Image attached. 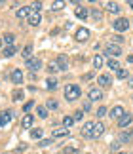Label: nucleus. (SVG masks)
Wrapping results in <instances>:
<instances>
[{"instance_id": "nucleus-17", "label": "nucleus", "mask_w": 133, "mask_h": 154, "mask_svg": "<svg viewBox=\"0 0 133 154\" xmlns=\"http://www.w3.org/2000/svg\"><path fill=\"white\" fill-rule=\"evenodd\" d=\"M74 15L78 17V19H88V17H89V10H86V8H82V6H78V8L74 10Z\"/></svg>"}, {"instance_id": "nucleus-7", "label": "nucleus", "mask_w": 133, "mask_h": 154, "mask_svg": "<svg viewBox=\"0 0 133 154\" xmlns=\"http://www.w3.org/2000/svg\"><path fill=\"white\" fill-rule=\"evenodd\" d=\"M105 51H107V55H110V59L122 55V48H120V46H116V44H108Z\"/></svg>"}, {"instance_id": "nucleus-42", "label": "nucleus", "mask_w": 133, "mask_h": 154, "mask_svg": "<svg viewBox=\"0 0 133 154\" xmlns=\"http://www.w3.org/2000/svg\"><path fill=\"white\" fill-rule=\"evenodd\" d=\"M84 112H88V110H91V101H84Z\"/></svg>"}, {"instance_id": "nucleus-34", "label": "nucleus", "mask_w": 133, "mask_h": 154, "mask_svg": "<svg viewBox=\"0 0 133 154\" xmlns=\"http://www.w3.org/2000/svg\"><path fill=\"white\" fill-rule=\"evenodd\" d=\"M14 40H15V36H14V34H6V36H4V42H6V46H14Z\"/></svg>"}, {"instance_id": "nucleus-35", "label": "nucleus", "mask_w": 133, "mask_h": 154, "mask_svg": "<svg viewBox=\"0 0 133 154\" xmlns=\"http://www.w3.org/2000/svg\"><path fill=\"white\" fill-rule=\"evenodd\" d=\"M128 70H125V69H120L118 70V72H116V78H120V80H124V78H128Z\"/></svg>"}, {"instance_id": "nucleus-51", "label": "nucleus", "mask_w": 133, "mask_h": 154, "mask_svg": "<svg viewBox=\"0 0 133 154\" xmlns=\"http://www.w3.org/2000/svg\"><path fill=\"white\" fill-rule=\"evenodd\" d=\"M116 154H128V152H116Z\"/></svg>"}, {"instance_id": "nucleus-21", "label": "nucleus", "mask_w": 133, "mask_h": 154, "mask_svg": "<svg viewBox=\"0 0 133 154\" xmlns=\"http://www.w3.org/2000/svg\"><path fill=\"white\" fill-rule=\"evenodd\" d=\"M23 95H25V91H23V90H14V93H11V101L19 103L21 99H23Z\"/></svg>"}, {"instance_id": "nucleus-3", "label": "nucleus", "mask_w": 133, "mask_h": 154, "mask_svg": "<svg viewBox=\"0 0 133 154\" xmlns=\"http://www.w3.org/2000/svg\"><path fill=\"white\" fill-rule=\"evenodd\" d=\"M25 65H27V69L31 70V72H36V70H40V69H42V61H40L38 57H31V59H27Z\"/></svg>"}, {"instance_id": "nucleus-49", "label": "nucleus", "mask_w": 133, "mask_h": 154, "mask_svg": "<svg viewBox=\"0 0 133 154\" xmlns=\"http://www.w3.org/2000/svg\"><path fill=\"white\" fill-rule=\"evenodd\" d=\"M128 4H129V8L133 10V0H129V2H128Z\"/></svg>"}, {"instance_id": "nucleus-25", "label": "nucleus", "mask_w": 133, "mask_h": 154, "mask_svg": "<svg viewBox=\"0 0 133 154\" xmlns=\"http://www.w3.org/2000/svg\"><path fill=\"white\" fill-rule=\"evenodd\" d=\"M105 8H107L108 11H112V14H118V11H120V6H118L116 2H107Z\"/></svg>"}, {"instance_id": "nucleus-37", "label": "nucleus", "mask_w": 133, "mask_h": 154, "mask_svg": "<svg viewBox=\"0 0 133 154\" xmlns=\"http://www.w3.org/2000/svg\"><path fill=\"white\" fill-rule=\"evenodd\" d=\"M105 114H108V109H107V106H99V109H97V116L103 118Z\"/></svg>"}, {"instance_id": "nucleus-24", "label": "nucleus", "mask_w": 133, "mask_h": 154, "mask_svg": "<svg viewBox=\"0 0 133 154\" xmlns=\"http://www.w3.org/2000/svg\"><path fill=\"white\" fill-rule=\"evenodd\" d=\"M46 88H48V90H55V88H57V78H53V76H50V78H48L46 80Z\"/></svg>"}, {"instance_id": "nucleus-9", "label": "nucleus", "mask_w": 133, "mask_h": 154, "mask_svg": "<svg viewBox=\"0 0 133 154\" xmlns=\"http://www.w3.org/2000/svg\"><path fill=\"white\" fill-rule=\"evenodd\" d=\"M103 133H105V124H103V122H95L93 131H91V139H99Z\"/></svg>"}, {"instance_id": "nucleus-16", "label": "nucleus", "mask_w": 133, "mask_h": 154, "mask_svg": "<svg viewBox=\"0 0 133 154\" xmlns=\"http://www.w3.org/2000/svg\"><path fill=\"white\" fill-rule=\"evenodd\" d=\"M70 131L66 128H61V129H53V133H51V139H61V137H69Z\"/></svg>"}, {"instance_id": "nucleus-2", "label": "nucleus", "mask_w": 133, "mask_h": 154, "mask_svg": "<svg viewBox=\"0 0 133 154\" xmlns=\"http://www.w3.org/2000/svg\"><path fill=\"white\" fill-rule=\"evenodd\" d=\"M112 29H114V31H118V32H125L129 29V21L125 19V17H118V19H114Z\"/></svg>"}, {"instance_id": "nucleus-31", "label": "nucleus", "mask_w": 133, "mask_h": 154, "mask_svg": "<svg viewBox=\"0 0 133 154\" xmlns=\"http://www.w3.org/2000/svg\"><path fill=\"white\" fill-rule=\"evenodd\" d=\"M42 133H44V131H42V128H34V129H31V137H32V139H40Z\"/></svg>"}, {"instance_id": "nucleus-14", "label": "nucleus", "mask_w": 133, "mask_h": 154, "mask_svg": "<svg viewBox=\"0 0 133 154\" xmlns=\"http://www.w3.org/2000/svg\"><path fill=\"white\" fill-rule=\"evenodd\" d=\"M131 122H133V116L129 114V112H125V114H124V116L118 120V126L122 128V129H125L128 126H131Z\"/></svg>"}, {"instance_id": "nucleus-43", "label": "nucleus", "mask_w": 133, "mask_h": 154, "mask_svg": "<svg viewBox=\"0 0 133 154\" xmlns=\"http://www.w3.org/2000/svg\"><path fill=\"white\" fill-rule=\"evenodd\" d=\"M118 149H120V141H114V143L110 145V150H114V152H116Z\"/></svg>"}, {"instance_id": "nucleus-27", "label": "nucleus", "mask_w": 133, "mask_h": 154, "mask_svg": "<svg viewBox=\"0 0 133 154\" xmlns=\"http://www.w3.org/2000/svg\"><path fill=\"white\" fill-rule=\"evenodd\" d=\"M21 55H23V57H27V59H31V55H32V44H27L25 48H23Z\"/></svg>"}, {"instance_id": "nucleus-22", "label": "nucleus", "mask_w": 133, "mask_h": 154, "mask_svg": "<svg viewBox=\"0 0 133 154\" xmlns=\"http://www.w3.org/2000/svg\"><path fill=\"white\" fill-rule=\"evenodd\" d=\"M29 14H31V8H19L17 10V19H25V17H29Z\"/></svg>"}, {"instance_id": "nucleus-38", "label": "nucleus", "mask_w": 133, "mask_h": 154, "mask_svg": "<svg viewBox=\"0 0 133 154\" xmlns=\"http://www.w3.org/2000/svg\"><path fill=\"white\" fill-rule=\"evenodd\" d=\"M72 118H74V122H80L82 118H84V110H76V112H74V116H72Z\"/></svg>"}, {"instance_id": "nucleus-41", "label": "nucleus", "mask_w": 133, "mask_h": 154, "mask_svg": "<svg viewBox=\"0 0 133 154\" xmlns=\"http://www.w3.org/2000/svg\"><path fill=\"white\" fill-rule=\"evenodd\" d=\"M31 10H32V11H40V10H42V2H32Z\"/></svg>"}, {"instance_id": "nucleus-19", "label": "nucleus", "mask_w": 133, "mask_h": 154, "mask_svg": "<svg viewBox=\"0 0 133 154\" xmlns=\"http://www.w3.org/2000/svg\"><path fill=\"white\" fill-rule=\"evenodd\" d=\"M55 63H57L59 70H66V69H69V59H66V55H59Z\"/></svg>"}, {"instance_id": "nucleus-18", "label": "nucleus", "mask_w": 133, "mask_h": 154, "mask_svg": "<svg viewBox=\"0 0 133 154\" xmlns=\"http://www.w3.org/2000/svg\"><path fill=\"white\" fill-rule=\"evenodd\" d=\"M97 82H99L101 88H108V86L112 84V78H110V74H101L99 78H97Z\"/></svg>"}, {"instance_id": "nucleus-30", "label": "nucleus", "mask_w": 133, "mask_h": 154, "mask_svg": "<svg viewBox=\"0 0 133 154\" xmlns=\"http://www.w3.org/2000/svg\"><path fill=\"white\" fill-rule=\"evenodd\" d=\"M89 15L93 17V21H101V17H103V14H101V10H97V8H93L91 11H89Z\"/></svg>"}, {"instance_id": "nucleus-15", "label": "nucleus", "mask_w": 133, "mask_h": 154, "mask_svg": "<svg viewBox=\"0 0 133 154\" xmlns=\"http://www.w3.org/2000/svg\"><path fill=\"white\" fill-rule=\"evenodd\" d=\"M32 124H34V116L32 114H25V116H23V120H21V128L23 129H31Z\"/></svg>"}, {"instance_id": "nucleus-47", "label": "nucleus", "mask_w": 133, "mask_h": 154, "mask_svg": "<svg viewBox=\"0 0 133 154\" xmlns=\"http://www.w3.org/2000/svg\"><path fill=\"white\" fill-rule=\"evenodd\" d=\"M128 86H129L131 90H133V76H131V78H128Z\"/></svg>"}, {"instance_id": "nucleus-48", "label": "nucleus", "mask_w": 133, "mask_h": 154, "mask_svg": "<svg viewBox=\"0 0 133 154\" xmlns=\"http://www.w3.org/2000/svg\"><path fill=\"white\" fill-rule=\"evenodd\" d=\"M128 63H133V55H128Z\"/></svg>"}, {"instance_id": "nucleus-45", "label": "nucleus", "mask_w": 133, "mask_h": 154, "mask_svg": "<svg viewBox=\"0 0 133 154\" xmlns=\"http://www.w3.org/2000/svg\"><path fill=\"white\" fill-rule=\"evenodd\" d=\"M25 149H27V145H19V146H17V149H15V152L19 154V152H23V150H25Z\"/></svg>"}, {"instance_id": "nucleus-12", "label": "nucleus", "mask_w": 133, "mask_h": 154, "mask_svg": "<svg viewBox=\"0 0 133 154\" xmlns=\"http://www.w3.org/2000/svg\"><path fill=\"white\" fill-rule=\"evenodd\" d=\"M124 114H125V110H124V106H122V105H116L110 112H108V116H110V118H116V120H120V118H122Z\"/></svg>"}, {"instance_id": "nucleus-26", "label": "nucleus", "mask_w": 133, "mask_h": 154, "mask_svg": "<svg viewBox=\"0 0 133 154\" xmlns=\"http://www.w3.org/2000/svg\"><path fill=\"white\" fill-rule=\"evenodd\" d=\"M46 109H48V110H57V109H59V103L55 101V99H48Z\"/></svg>"}, {"instance_id": "nucleus-10", "label": "nucleus", "mask_w": 133, "mask_h": 154, "mask_svg": "<svg viewBox=\"0 0 133 154\" xmlns=\"http://www.w3.org/2000/svg\"><path fill=\"white\" fill-rule=\"evenodd\" d=\"M11 118H14V114H11V110H2V112H0V128L8 126V124L11 122Z\"/></svg>"}, {"instance_id": "nucleus-50", "label": "nucleus", "mask_w": 133, "mask_h": 154, "mask_svg": "<svg viewBox=\"0 0 133 154\" xmlns=\"http://www.w3.org/2000/svg\"><path fill=\"white\" fill-rule=\"evenodd\" d=\"M2 44H4V40H2V38H0V48H2Z\"/></svg>"}, {"instance_id": "nucleus-4", "label": "nucleus", "mask_w": 133, "mask_h": 154, "mask_svg": "<svg viewBox=\"0 0 133 154\" xmlns=\"http://www.w3.org/2000/svg\"><path fill=\"white\" fill-rule=\"evenodd\" d=\"M10 80L14 82L15 86H19V84H23V80H25V74L21 72V69H15V70H11V74H10Z\"/></svg>"}, {"instance_id": "nucleus-39", "label": "nucleus", "mask_w": 133, "mask_h": 154, "mask_svg": "<svg viewBox=\"0 0 133 154\" xmlns=\"http://www.w3.org/2000/svg\"><path fill=\"white\" fill-rule=\"evenodd\" d=\"M51 143H53V139H51V137H50V139H42L40 143H38V146H48V145H51Z\"/></svg>"}, {"instance_id": "nucleus-36", "label": "nucleus", "mask_w": 133, "mask_h": 154, "mask_svg": "<svg viewBox=\"0 0 133 154\" xmlns=\"http://www.w3.org/2000/svg\"><path fill=\"white\" fill-rule=\"evenodd\" d=\"M57 70H59V67H57V63H50V65H48V72H50V74H55Z\"/></svg>"}, {"instance_id": "nucleus-13", "label": "nucleus", "mask_w": 133, "mask_h": 154, "mask_svg": "<svg viewBox=\"0 0 133 154\" xmlns=\"http://www.w3.org/2000/svg\"><path fill=\"white\" fill-rule=\"evenodd\" d=\"M131 139H133V129H122V133L118 135L120 143H129Z\"/></svg>"}, {"instance_id": "nucleus-6", "label": "nucleus", "mask_w": 133, "mask_h": 154, "mask_svg": "<svg viewBox=\"0 0 133 154\" xmlns=\"http://www.w3.org/2000/svg\"><path fill=\"white\" fill-rule=\"evenodd\" d=\"M74 38L78 40V42H86V40L89 38V29H86V27H80V29L76 31Z\"/></svg>"}, {"instance_id": "nucleus-40", "label": "nucleus", "mask_w": 133, "mask_h": 154, "mask_svg": "<svg viewBox=\"0 0 133 154\" xmlns=\"http://www.w3.org/2000/svg\"><path fill=\"white\" fill-rule=\"evenodd\" d=\"M32 106H34V101H27V103H25V106H23V110H25L27 114H29V110H31Z\"/></svg>"}, {"instance_id": "nucleus-11", "label": "nucleus", "mask_w": 133, "mask_h": 154, "mask_svg": "<svg viewBox=\"0 0 133 154\" xmlns=\"http://www.w3.org/2000/svg\"><path fill=\"white\" fill-rule=\"evenodd\" d=\"M93 126H95V122H86V124H84V126H82V137H86V139H91Z\"/></svg>"}, {"instance_id": "nucleus-1", "label": "nucleus", "mask_w": 133, "mask_h": 154, "mask_svg": "<svg viewBox=\"0 0 133 154\" xmlns=\"http://www.w3.org/2000/svg\"><path fill=\"white\" fill-rule=\"evenodd\" d=\"M80 95H82L80 86H76V84H66L65 86V99L66 101H76Z\"/></svg>"}, {"instance_id": "nucleus-20", "label": "nucleus", "mask_w": 133, "mask_h": 154, "mask_svg": "<svg viewBox=\"0 0 133 154\" xmlns=\"http://www.w3.org/2000/svg\"><path fill=\"white\" fill-rule=\"evenodd\" d=\"M17 53V46H6V48L2 50V55L4 57H14Z\"/></svg>"}, {"instance_id": "nucleus-52", "label": "nucleus", "mask_w": 133, "mask_h": 154, "mask_svg": "<svg viewBox=\"0 0 133 154\" xmlns=\"http://www.w3.org/2000/svg\"><path fill=\"white\" fill-rule=\"evenodd\" d=\"M86 154H91V152H86Z\"/></svg>"}, {"instance_id": "nucleus-28", "label": "nucleus", "mask_w": 133, "mask_h": 154, "mask_svg": "<svg viewBox=\"0 0 133 154\" xmlns=\"http://www.w3.org/2000/svg\"><path fill=\"white\" fill-rule=\"evenodd\" d=\"M65 6H66L65 0H55V2L51 4V10H53V11H57V10H63Z\"/></svg>"}, {"instance_id": "nucleus-8", "label": "nucleus", "mask_w": 133, "mask_h": 154, "mask_svg": "<svg viewBox=\"0 0 133 154\" xmlns=\"http://www.w3.org/2000/svg\"><path fill=\"white\" fill-rule=\"evenodd\" d=\"M101 99H103V91L99 88H91L88 91V101H101Z\"/></svg>"}, {"instance_id": "nucleus-29", "label": "nucleus", "mask_w": 133, "mask_h": 154, "mask_svg": "<svg viewBox=\"0 0 133 154\" xmlns=\"http://www.w3.org/2000/svg\"><path fill=\"white\" fill-rule=\"evenodd\" d=\"M91 65H93V69H95V70L101 69V67H103V57H101V55H95V57H93V61H91Z\"/></svg>"}, {"instance_id": "nucleus-46", "label": "nucleus", "mask_w": 133, "mask_h": 154, "mask_svg": "<svg viewBox=\"0 0 133 154\" xmlns=\"http://www.w3.org/2000/svg\"><path fill=\"white\" fill-rule=\"evenodd\" d=\"M93 78V72H88V74H84V80H91Z\"/></svg>"}, {"instance_id": "nucleus-5", "label": "nucleus", "mask_w": 133, "mask_h": 154, "mask_svg": "<svg viewBox=\"0 0 133 154\" xmlns=\"http://www.w3.org/2000/svg\"><path fill=\"white\" fill-rule=\"evenodd\" d=\"M27 21H29V25H31V27H38V25H40V21H42L40 11H32V10H31V14H29Z\"/></svg>"}, {"instance_id": "nucleus-32", "label": "nucleus", "mask_w": 133, "mask_h": 154, "mask_svg": "<svg viewBox=\"0 0 133 154\" xmlns=\"http://www.w3.org/2000/svg\"><path fill=\"white\" fill-rule=\"evenodd\" d=\"M36 114L40 118H48V109L46 106H36Z\"/></svg>"}, {"instance_id": "nucleus-23", "label": "nucleus", "mask_w": 133, "mask_h": 154, "mask_svg": "<svg viewBox=\"0 0 133 154\" xmlns=\"http://www.w3.org/2000/svg\"><path fill=\"white\" fill-rule=\"evenodd\" d=\"M107 67L110 69V70H114V72H118V70H120V63L116 61V59H108V61H107Z\"/></svg>"}, {"instance_id": "nucleus-33", "label": "nucleus", "mask_w": 133, "mask_h": 154, "mask_svg": "<svg viewBox=\"0 0 133 154\" xmlns=\"http://www.w3.org/2000/svg\"><path fill=\"white\" fill-rule=\"evenodd\" d=\"M72 124H74V118H72V116H65V118H63V126H65L66 129H69Z\"/></svg>"}, {"instance_id": "nucleus-44", "label": "nucleus", "mask_w": 133, "mask_h": 154, "mask_svg": "<svg viewBox=\"0 0 133 154\" xmlns=\"http://www.w3.org/2000/svg\"><path fill=\"white\" fill-rule=\"evenodd\" d=\"M63 152L65 154H72V152H76V149H74V146H69V149H65Z\"/></svg>"}]
</instances>
